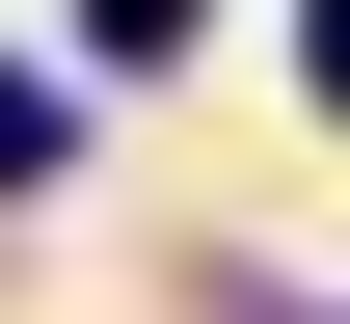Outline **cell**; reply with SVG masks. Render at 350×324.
<instances>
[{
	"instance_id": "obj_3",
	"label": "cell",
	"mask_w": 350,
	"mask_h": 324,
	"mask_svg": "<svg viewBox=\"0 0 350 324\" xmlns=\"http://www.w3.org/2000/svg\"><path fill=\"white\" fill-rule=\"evenodd\" d=\"M297 82H323V108H350V0H297Z\"/></svg>"
},
{
	"instance_id": "obj_1",
	"label": "cell",
	"mask_w": 350,
	"mask_h": 324,
	"mask_svg": "<svg viewBox=\"0 0 350 324\" xmlns=\"http://www.w3.org/2000/svg\"><path fill=\"white\" fill-rule=\"evenodd\" d=\"M27 162H54V82H0V189H27Z\"/></svg>"
},
{
	"instance_id": "obj_2",
	"label": "cell",
	"mask_w": 350,
	"mask_h": 324,
	"mask_svg": "<svg viewBox=\"0 0 350 324\" xmlns=\"http://www.w3.org/2000/svg\"><path fill=\"white\" fill-rule=\"evenodd\" d=\"M81 27H108V54H189V0H81Z\"/></svg>"
}]
</instances>
